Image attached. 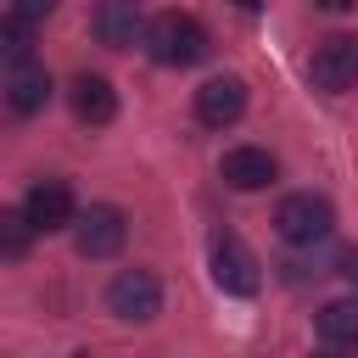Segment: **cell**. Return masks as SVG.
<instances>
[{"instance_id":"14","label":"cell","mask_w":358,"mask_h":358,"mask_svg":"<svg viewBox=\"0 0 358 358\" xmlns=\"http://www.w3.org/2000/svg\"><path fill=\"white\" fill-rule=\"evenodd\" d=\"M34 235H39V229H34L28 213H0V252H6V257H22Z\"/></svg>"},{"instance_id":"10","label":"cell","mask_w":358,"mask_h":358,"mask_svg":"<svg viewBox=\"0 0 358 358\" xmlns=\"http://www.w3.org/2000/svg\"><path fill=\"white\" fill-rule=\"evenodd\" d=\"M90 22H95V39H101V45H112V50H129V45L145 34V22H140V6H134V0H101Z\"/></svg>"},{"instance_id":"15","label":"cell","mask_w":358,"mask_h":358,"mask_svg":"<svg viewBox=\"0 0 358 358\" xmlns=\"http://www.w3.org/2000/svg\"><path fill=\"white\" fill-rule=\"evenodd\" d=\"M28 28H34V22H28V17H17V11H11V17H6V28H0V50H6V62H11V67H17V62H28V50H34Z\"/></svg>"},{"instance_id":"2","label":"cell","mask_w":358,"mask_h":358,"mask_svg":"<svg viewBox=\"0 0 358 358\" xmlns=\"http://www.w3.org/2000/svg\"><path fill=\"white\" fill-rule=\"evenodd\" d=\"M274 229H280V241H291V246H313V241H324V235L336 229V213H330L324 196L302 190V196H285V201H280Z\"/></svg>"},{"instance_id":"7","label":"cell","mask_w":358,"mask_h":358,"mask_svg":"<svg viewBox=\"0 0 358 358\" xmlns=\"http://www.w3.org/2000/svg\"><path fill=\"white\" fill-rule=\"evenodd\" d=\"M213 285H218V291H229V296H252V291L263 285L257 257H252V246H246V241L224 235V241L213 246Z\"/></svg>"},{"instance_id":"18","label":"cell","mask_w":358,"mask_h":358,"mask_svg":"<svg viewBox=\"0 0 358 358\" xmlns=\"http://www.w3.org/2000/svg\"><path fill=\"white\" fill-rule=\"evenodd\" d=\"M313 6H324V11H352L358 0H313Z\"/></svg>"},{"instance_id":"19","label":"cell","mask_w":358,"mask_h":358,"mask_svg":"<svg viewBox=\"0 0 358 358\" xmlns=\"http://www.w3.org/2000/svg\"><path fill=\"white\" fill-rule=\"evenodd\" d=\"M235 6H241V11H257V6H263V0H235Z\"/></svg>"},{"instance_id":"6","label":"cell","mask_w":358,"mask_h":358,"mask_svg":"<svg viewBox=\"0 0 358 358\" xmlns=\"http://www.w3.org/2000/svg\"><path fill=\"white\" fill-rule=\"evenodd\" d=\"M22 213L34 218L39 235H56V229H73V224H78V207H73L67 179H39V185L22 196Z\"/></svg>"},{"instance_id":"13","label":"cell","mask_w":358,"mask_h":358,"mask_svg":"<svg viewBox=\"0 0 358 358\" xmlns=\"http://www.w3.org/2000/svg\"><path fill=\"white\" fill-rule=\"evenodd\" d=\"M319 336L330 347H358V302L341 296V302H324L319 308Z\"/></svg>"},{"instance_id":"11","label":"cell","mask_w":358,"mask_h":358,"mask_svg":"<svg viewBox=\"0 0 358 358\" xmlns=\"http://www.w3.org/2000/svg\"><path fill=\"white\" fill-rule=\"evenodd\" d=\"M67 101H73L78 123H112L117 117V95H112V84L101 73H78L73 90H67Z\"/></svg>"},{"instance_id":"3","label":"cell","mask_w":358,"mask_h":358,"mask_svg":"<svg viewBox=\"0 0 358 358\" xmlns=\"http://www.w3.org/2000/svg\"><path fill=\"white\" fill-rule=\"evenodd\" d=\"M123 241H129V218H123V207H112V201L78 213V224H73V246H78V257H117Z\"/></svg>"},{"instance_id":"9","label":"cell","mask_w":358,"mask_h":358,"mask_svg":"<svg viewBox=\"0 0 358 358\" xmlns=\"http://www.w3.org/2000/svg\"><path fill=\"white\" fill-rule=\"evenodd\" d=\"M224 185L229 190H263V185H274V157L263 151V145H235V151H224Z\"/></svg>"},{"instance_id":"16","label":"cell","mask_w":358,"mask_h":358,"mask_svg":"<svg viewBox=\"0 0 358 358\" xmlns=\"http://www.w3.org/2000/svg\"><path fill=\"white\" fill-rule=\"evenodd\" d=\"M11 11H17V17H28V22H45V17L56 11V0H11Z\"/></svg>"},{"instance_id":"4","label":"cell","mask_w":358,"mask_h":358,"mask_svg":"<svg viewBox=\"0 0 358 358\" xmlns=\"http://www.w3.org/2000/svg\"><path fill=\"white\" fill-rule=\"evenodd\" d=\"M106 308H112L117 319H129V324L157 319V313H162V285H157V274H151V268H123V274L106 285Z\"/></svg>"},{"instance_id":"5","label":"cell","mask_w":358,"mask_h":358,"mask_svg":"<svg viewBox=\"0 0 358 358\" xmlns=\"http://www.w3.org/2000/svg\"><path fill=\"white\" fill-rule=\"evenodd\" d=\"M308 73H313V84H319V90H330V95L358 90V39H352V34H330V39L313 50Z\"/></svg>"},{"instance_id":"17","label":"cell","mask_w":358,"mask_h":358,"mask_svg":"<svg viewBox=\"0 0 358 358\" xmlns=\"http://www.w3.org/2000/svg\"><path fill=\"white\" fill-rule=\"evenodd\" d=\"M341 280H352V285H358V246H347V252H341Z\"/></svg>"},{"instance_id":"1","label":"cell","mask_w":358,"mask_h":358,"mask_svg":"<svg viewBox=\"0 0 358 358\" xmlns=\"http://www.w3.org/2000/svg\"><path fill=\"white\" fill-rule=\"evenodd\" d=\"M145 50L151 62L162 67H196L207 56V28L190 17V11H162L151 28H145Z\"/></svg>"},{"instance_id":"8","label":"cell","mask_w":358,"mask_h":358,"mask_svg":"<svg viewBox=\"0 0 358 358\" xmlns=\"http://www.w3.org/2000/svg\"><path fill=\"white\" fill-rule=\"evenodd\" d=\"M241 112H246V84H241L235 73H218V78H207V84L196 90V117H201V123L224 129V123H235Z\"/></svg>"},{"instance_id":"12","label":"cell","mask_w":358,"mask_h":358,"mask_svg":"<svg viewBox=\"0 0 358 358\" xmlns=\"http://www.w3.org/2000/svg\"><path fill=\"white\" fill-rule=\"evenodd\" d=\"M6 101H11V112H39L45 101H50V73L45 67H34V62H17L11 73H6Z\"/></svg>"}]
</instances>
